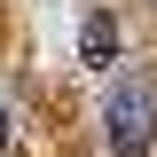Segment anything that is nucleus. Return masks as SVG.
I'll use <instances>...</instances> for the list:
<instances>
[{"label":"nucleus","instance_id":"obj_2","mask_svg":"<svg viewBox=\"0 0 157 157\" xmlns=\"http://www.w3.org/2000/svg\"><path fill=\"white\" fill-rule=\"evenodd\" d=\"M78 63H86V71H110V63H118V24L102 16V8L78 24Z\"/></svg>","mask_w":157,"mask_h":157},{"label":"nucleus","instance_id":"obj_3","mask_svg":"<svg viewBox=\"0 0 157 157\" xmlns=\"http://www.w3.org/2000/svg\"><path fill=\"white\" fill-rule=\"evenodd\" d=\"M0 141H8V110H0Z\"/></svg>","mask_w":157,"mask_h":157},{"label":"nucleus","instance_id":"obj_1","mask_svg":"<svg viewBox=\"0 0 157 157\" xmlns=\"http://www.w3.org/2000/svg\"><path fill=\"white\" fill-rule=\"evenodd\" d=\"M102 141L110 157H157V94L141 78H118L102 102Z\"/></svg>","mask_w":157,"mask_h":157}]
</instances>
